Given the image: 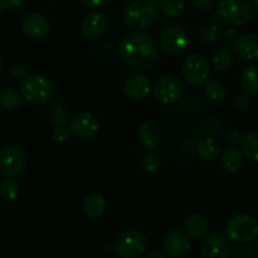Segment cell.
I'll use <instances>...</instances> for the list:
<instances>
[{
  "label": "cell",
  "instance_id": "obj_10",
  "mask_svg": "<svg viewBox=\"0 0 258 258\" xmlns=\"http://www.w3.org/2000/svg\"><path fill=\"white\" fill-rule=\"evenodd\" d=\"M182 74L190 85H204L210 76L209 62L202 53L188 54L183 61Z\"/></svg>",
  "mask_w": 258,
  "mask_h": 258
},
{
  "label": "cell",
  "instance_id": "obj_32",
  "mask_svg": "<svg viewBox=\"0 0 258 258\" xmlns=\"http://www.w3.org/2000/svg\"><path fill=\"white\" fill-rule=\"evenodd\" d=\"M141 168L146 173H155L160 168V161L155 156H146L141 162Z\"/></svg>",
  "mask_w": 258,
  "mask_h": 258
},
{
  "label": "cell",
  "instance_id": "obj_19",
  "mask_svg": "<svg viewBox=\"0 0 258 258\" xmlns=\"http://www.w3.org/2000/svg\"><path fill=\"white\" fill-rule=\"evenodd\" d=\"M209 222L200 214H191L182 222V232L190 238L204 237L209 232Z\"/></svg>",
  "mask_w": 258,
  "mask_h": 258
},
{
  "label": "cell",
  "instance_id": "obj_6",
  "mask_svg": "<svg viewBox=\"0 0 258 258\" xmlns=\"http://www.w3.org/2000/svg\"><path fill=\"white\" fill-rule=\"evenodd\" d=\"M148 247L145 233L137 229H129L121 233L114 243V252L119 258H141Z\"/></svg>",
  "mask_w": 258,
  "mask_h": 258
},
{
  "label": "cell",
  "instance_id": "obj_23",
  "mask_svg": "<svg viewBox=\"0 0 258 258\" xmlns=\"http://www.w3.org/2000/svg\"><path fill=\"white\" fill-rule=\"evenodd\" d=\"M83 208L86 217L91 218V219H96V218L101 217L106 210L105 198L101 194H89L85 200H84Z\"/></svg>",
  "mask_w": 258,
  "mask_h": 258
},
{
  "label": "cell",
  "instance_id": "obj_26",
  "mask_svg": "<svg viewBox=\"0 0 258 258\" xmlns=\"http://www.w3.org/2000/svg\"><path fill=\"white\" fill-rule=\"evenodd\" d=\"M240 150L245 157L258 162V131H252L243 136Z\"/></svg>",
  "mask_w": 258,
  "mask_h": 258
},
{
  "label": "cell",
  "instance_id": "obj_39",
  "mask_svg": "<svg viewBox=\"0 0 258 258\" xmlns=\"http://www.w3.org/2000/svg\"><path fill=\"white\" fill-rule=\"evenodd\" d=\"M235 258H255L254 250L249 247H243L240 249H238Z\"/></svg>",
  "mask_w": 258,
  "mask_h": 258
},
{
  "label": "cell",
  "instance_id": "obj_7",
  "mask_svg": "<svg viewBox=\"0 0 258 258\" xmlns=\"http://www.w3.org/2000/svg\"><path fill=\"white\" fill-rule=\"evenodd\" d=\"M152 94L157 101L165 105L176 104L185 95L182 80L175 75H163L156 79L152 85Z\"/></svg>",
  "mask_w": 258,
  "mask_h": 258
},
{
  "label": "cell",
  "instance_id": "obj_44",
  "mask_svg": "<svg viewBox=\"0 0 258 258\" xmlns=\"http://www.w3.org/2000/svg\"><path fill=\"white\" fill-rule=\"evenodd\" d=\"M3 4H2V0H0V16H2V13H3Z\"/></svg>",
  "mask_w": 258,
  "mask_h": 258
},
{
  "label": "cell",
  "instance_id": "obj_15",
  "mask_svg": "<svg viewBox=\"0 0 258 258\" xmlns=\"http://www.w3.org/2000/svg\"><path fill=\"white\" fill-rule=\"evenodd\" d=\"M233 51L245 62H258V34L244 33L233 41Z\"/></svg>",
  "mask_w": 258,
  "mask_h": 258
},
{
  "label": "cell",
  "instance_id": "obj_42",
  "mask_svg": "<svg viewBox=\"0 0 258 258\" xmlns=\"http://www.w3.org/2000/svg\"><path fill=\"white\" fill-rule=\"evenodd\" d=\"M238 36H239V34H238L237 29L235 28H228L227 31H225V37H227L228 39H230V41H234Z\"/></svg>",
  "mask_w": 258,
  "mask_h": 258
},
{
  "label": "cell",
  "instance_id": "obj_28",
  "mask_svg": "<svg viewBox=\"0 0 258 258\" xmlns=\"http://www.w3.org/2000/svg\"><path fill=\"white\" fill-rule=\"evenodd\" d=\"M160 9L168 18H178L186 9L185 0H158Z\"/></svg>",
  "mask_w": 258,
  "mask_h": 258
},
{
  "label": "cell",
  "instance_id": "obj_12",
  "mask_svg": "<svg viewBox=\"0 0 258 258\" xmlns=\"http://www.w3.org/2000/svg\"><path fill=\"white\" fill-rule=\"evenodd\" d=\"M202 258H230L232 245L229 239L220 233H210L202 243Z\"/></svg>",
  "mask_w": 258,
  "mask_h": 258
},
{
  "label": "cell",
  "instance_id": "obj_14",
  "mask_svg": "<svg viewBox=\"0 0 258 258\" xmlns=\"http://www.w3.org/2000/svg\"><path fill=\"white\" fill-rule=\"evenodd\" d=\"M163 250L170 258H183L190 253L191 240L182 230H171L163 240Z\"/></svg>",
  "mask_w": 258,
  "mask_h": 258
},
{
  "label": "cell",
  "instance_id": "obj_1",
  "mask_svg": "<svg viewBox=\"0 0 258 258\" xmlns=\"http://www.w3.org/2000/svg\"><path fill=\"white\" fill-rule=\"evenodd\" d=\"M158 54L160 48L157 42L147 32L138 31L131 33L121 42V58L129 68L140 73L155 68L158 61Z\"/></svg>",
  "mask_w": 258,
  "mask_h": 258
},
{
  "label": "cell",
  "instance_id": "obj_49",
  "mask_svg": "<svg viewBox=\"0 0 258 258\" xmlns=\"http://www.w3.org/2000/svg\"><path fill=\"white\" fill-rule=\"evenodd\" d=\"M124 2H129V0H124Z\"/></svg>",
  "mask_w": 258,
  "mask_h": 258
},
{
  "label": "cell",
  "instance_id": "obj_11",
  "mask_svg": "<svg viewBox=\"0 0 258 258\" xmlns=\"http://www.w3.org/2000/svg\"><path fill=\"white\" fill-rule=\"evenodd\" d=\"M69 129L75 137L80 140L94 138L100 131V121L94 114L81 111L73 115L69 121Z\"/></svg>",
  "mask_w": 258,
  "mask_h": 258
},
{
  "label": "cell",
  "instance_id": "obj_17",
  "mask_svg": "<svg viewBox=\"0 0 258 258\" xmlns=\"http://www.w3.org/2000/svg\"><path fill=\"white\" fill-rule=\"evenodd\" d=\"M108 27V19L101 12L94 11L85 16L81 23V32L88 39H96L105 32Z\"/></svg>",
  "mask_w": 258,
  "mask_h": 258
},
{
  "label": "cell",
  "instance_id": "obj_20",
  "mask_svg": "<svg viewBox=\"0 0 258 258\" xmlns=\"http://www.w3.org/2000/svg\"><path fill=\"white\" fill-rule=\"evenodd\" d=\"M243 165V155L237 147H228L220 153V167L224 172L237 173Z\"/></svg>",
  "mask_w": 258,
  "mask_h": 258
},
{
  "label": "cell",
  "instance_id": "obj_5",
  "mask_svg": "<svg viewBox=\"0 0 258 258\" xmlns=\"http://www.w3.org/2000/svg\"><path fill=\"white\" fill-rule=\"evenodd\" d=\"M19 89L22 98L34 105L46 104L54 93L52 81L42 75H28L22 81Z\"/></svg>",
  "mask_w": 258,
  "mask_h": 258
},
{
  "label": "cell",
  "instance_id": "obj_4",
  "mask_svg": "<svg viewBox=\"0 0 258 258\" xmlns=\"http://www.w3.org/2000/svg\"><path fill=\"white\" fill-rule=\"evenodd\" d=\"M227 238L238 244H248L257 239L258 223L248 214H235L225 225Z\"/></svg>",
  "mask_w": 258,
  "mask_h": 258
},
{
  "label": "cell",
  "instance_id": "obj_27",
  "mask_svg": "<svg viewBox=\"0 0 258 258\" xmlns=\"http://www.w3.org/2000/svg\"><path fill=\"white\" fill-rule=\"evenodd\" d=\"M21 91L16 88H6L0 91V106L6 110H16L21 105Z\"/></svg>",
  "mask_w": 258,
  "mask_h": 258
},
{
  "label": "cell",
  "instance_id": "obj_45",
  "mask_svg": "<svg viewBox=\"0 0 258 258\" xmlns=\"http://www.w3.org/2000/svg\"><path fill=\"white\" fill-rule=\"evenodd\" d=\"M3 69V58H2V56H0V70Z\"/></svg>",
  "mask_w": 258,
  "mask_h": 258
},
{
  "label": "cell",
  "instance_id": "obj_13",
  "mask_svg": "<svg viewBox=\"0 0 258 258\" xmlns=\"http://www.w3.org/2000/svg\"><path fill=\"white\" fill-rule=\"evenodd\" d=\"M124 93L126 98L133 101H140L152 93V84L145 73H135L126 78L124 83Z\"/></svg>",
  "mask_w": 258,
  "mask_h": 258
},
{
  "label": "cell",
  "instance_id": "obj_38",
  "mask_svg": "<svg viewBox=\"0 0 258 258\" xmlns=\"http://www.w3.org/2000/svg\"><path fill=\"white\" fill-rule=\"evenodd\" d=\"M24 0H2V4H3L4 9H8V11H16L19 9L23 6Z\"/></svg>",
  "mask_w": 258,
  "mask_h": 258
},
{
  "label": "cell",
  "instance_id": "obj_18",
  "mask_svg": "<svg viewBox=\"0 0 258 258\" xmlns=\"http://www.w3.org/2000/svg\"><path fill=\"white\" fill-rule=\"evenodd\" d=\"M138 137H140L141 143L146 148L153 150V148H157L160 146L161 140H162V129L157 121L148 119L140 125Z\"/></svg>",
  "mask_w": 258,
  "mask_h": 258
},
{
  "label": "cell",
  "instance_id": "obj_21",
  "mask_svg": "<svg viewBox=\"0 0 258 258\" xmlns=\"http://www.w3.org/2000/svg\"><path fill=\"white\" fill-rule=\"evenodd\" d=\"M239 85L243 93L248 95H258V66L249 64L240 73Z\"/></svg>",
  "mask_w": 258,
  "mask_h": 258
},
{
  "label": "cell",
  "instance_id": "obj_16",
  "mask_svg": "<svg viewBox=\"0 0 258 258\" xmlns=\"http://www.w3.org/2000/svg\"><path fill=\"white\" fill-rule=\"evenodd\" d=\"M51 28L48 18L41 13H31L22 21V31L32 39H41L47 36Z\"/></svg>",
  "mask_w": 258,
  "mask_h": 258
},
{
  "label": "cell",
  "instance_id": "obj_40",
  "mask_svg": "<svg viewBox=\"0 0 258 258\" xmlns=\"http://www.w3.org/2000/svg\"><path fill=\"white\" fill-rule=\"evenodd\" d=\"M80 2L88 8H100L105 6L109 0H80Z\"/></svg>",
  "mask_w": 258,
  "mask_h": 258
},
{
  "label": "cell",
  "instance_id": "obj_43",
  "mask_svg": "<svg viewBox=\"0 0 258 258\" xmlns=\"http://www.w3.org/2000/svg\"><path fill=\"white\" fill-rule=\"evenodd\" d=\"M253 4H254L255 12H257V13H258V0H253Z\"/></svg>",
  "mask_w": 258,
  "mask_h": 258
},
{
  "label": "cell",
  "instance_id": "obj_2",
  "mask_svg": "<svg viewBox=\"0 0 258 258\" xmlns=\"http://www.w3.org/2000/svg\"><path fill=\"white\" fill-rule=\"evenodd\" d=\"M123 18L129 28L145 31L157 21L158 7L152 0H133L126 6Z\"/></svg>",
  "mask_w": 258,
  "mask_h": 258
},
{
  "label": "cell",
  "instance_id": "obj_46",
  "mask_svg": "<svg viewBox=\"0 0 258 258\" xmlns=\"http://www.w3.org/2000/svg\"><path fill=\"white\" fill-rule=\"evenodd\" d=\"M255 247H257V250H258V237H257V243H255Z\"/></svg>",
  "mask_w": 258,
  "mask_h": 258
},
{
  "label": "cell",
  "instance_id": "obj_9",
  "mask_svg": "<svg viewBox=\"0 0 258 258\" xmlns=\"http://www.w3.org/2000/svg\"><path fill=\"white\" fill-rule=\"evenodd\" d=\"M27 155L21 147L14 145L0 148V176L13 178L26 168Z\"/></svg>",
  "mask_w": 258,
  "mask_h": 258
},
{
  "label": "cell",
  "instance_id": "obj_33",
  "mask_svg": "<svg viewBox=\"0 0 258 258\" xmlns=\"http://www.w3.org/2000/svg\"><path fill=\"white\" fill-rule=\"evenodd\" d=\"M71 137L70 129L64 125H57L52 132V138L57 143H66Z\"/></svg>",
  "mask_w": 258,
  "mask_h": 258
},
{
  "label": "cell",
  "instance_id": "obj_41",
  "mask_svg": "<svg viewBox=\"0 0 258 258\" xmlns=\"http://www.w3.org/2000/svg\"><path fill=\"white\" fill-rule=\"evenodd\" d=\"M143 258H167L165 252H161L158 249H152V250H148L143 254Z\"/></svg>",
  "mask_w": 258,
  "mask_h": 258
},
{
  "label": "cell",
  "instance_id": "obj_36",
  "mask_svg": "<svg viewBox=\"0 0 258 258\" xmlns=\"http://www.w3.org/2000/svg\"><path fill=\"white\" fill-rule=\"evenodd\" d=\"M234 105L239 110H247L250 106V95H248L245 93L238 95L234 100Z\"/></svg>",
  "mask_w": 258,
  "mask_h": 258
},
{
  "label": "cell",
  "instance_id": "obj_22",
  "mask_svg": "<svg viewBox=\"0 0 258 258\" xmlns=\"http://www.w3.org/2000/svg\"><path fill=\"white\" fill-rule=\"evenodd\" d=\"M197 153L202 160L212 162V161H215L219 157L220 153H222V147H220V143L217 140L205 137L198 142Z\"/></svg>",
  "mask_w": 258,
  "mask_h": 258
},
{
  "label": "cell",
  "instance_id": "obj_3",
  "mask_svg": "<svg viewBox=\"0 0 258 258\" xmlns=\"http://www.w3.org/2000/svg\"><path fill=\"white\" fill-rule=\"evenodd\" d=\"M218 18L230 27H240L253 18V7L248 0H222L218 4Z\"/></svg>",
  "mask_w": 258,
  "mask_h": 258
},
{
  "label": "cell",
  "instance_id": "obj_30",
  "mask_svg": "<svg viewBox=\"0 0 258 258\" xmlns=\"http://www.w3.org/2000/svg\"><path fill=\"white\" fill-rule=\"evenodd\" d=\"M19 192H21L19 183L13 178H6V180H3V182L0 183V197L7 202L16 200Z\"/></svg>",
  "mask_w": 258,
  "mask_h": 258
},
{
  "label": "cell",
  "instance_id": "obj_47",
  "mask_svg": "<svg viewBox=\"0 0 258 258\" xmlns=\"http://www.w3.org/2000/svg\"><path fill=\"white\" fill-rule=\"evenodd\" d=\"M47 2H54V0H47Z\"/></svg>",
  "mask_w": 258,
  "mask_h": 258
},
{
  "label": "cell",
  "instance_id": "obj_48",
  "mask_svg": "<svg viewBox=\"0 0 258 258\" xmlns=\"http://www.w3.org/2000/svg\"><path fill=\"white\" fill-rule=\"evenodd\" d=\"M152 2H155V3H156V2H158V0H152Z\"/></svg>",
  "mask_w": 258,
  "mask_h": 258
},
{
  "label": "cell",
  "instance_id": "obj_35",
  "mask_svg": "<svg viewBox=\"0 0 258 258\" xmlns=\"http://www.w3.org/2000/svg\"><path fill=\"white\" fill-rule=\"evenodd\" d=\"M11 74L13 75L14 79H17V80H21L23 81L24 79L28 76V73H27V69L24 64L22 63H16L12 66L11 69Z\"/></svg>",
  "mask_w": 258,
  "mask_h": 258
},
{
  "label": "cell",
  "instance_id": "obj_25",
  "mask_svg": "<svg viewBox=\"0 0 258 258\" xmlns=\"http://www.w3.org/2000/svg\"><path fill=\"white\" fill-rule=\"evenodd\" d=\"M213 68L218 71V73H227L232 69L233 63H234V54L230 51L228 47H222L218 49L212 58Z\"/></svg>",
  "mask_w": 258,
  "mask_h": 258
},
{
  "label": "cell",
  "instance_id": "obj_31",
  "mask_svg": "<svg viewBox=\"0 0 258 258\" xmlns=\"http://www.w3.org/2000/svg\"><path fill=\"white\" fill-rule=\"evenodd\" d=\"M48 119L51 123L56 124V125H64L70 119V114L66 106L62 104H54L48 111Z\"/></svg>",
  "mask_w": 258,
  "mask_h": 258
},
{
  "label": "cell",
  "instance_id": "obj_8",
  "mask_svg": "<svg viewBox=\"0 0 258 258\" xmlns=\"http://www.w3.org/2000/svg\"><path fill=\"white\" fill-rule=\"evenodd\" d=\"M160 47L170 56L182 54L190 47V34L182 26H166L160 33Z\"/></svg>",
  "mask_w": 258,
  "mask_h": 258
},
{
  "label": "cell",
  "instance_id": "obj_37",
  "mask_svg": "<svg viewBox=\"0 0 258 258\" xmlns=\"http://www.w3.org/2000/svg\"><path fill=\"white\" fill-rule=\"evenodd\" d=\"M219 4V0H194V6L202 11H212Z\"/></svg>",
  "mask_w": 258,
  "mask_h": 258
},
{
  "label": "cell",
  "instance_id": "obj_29",
  "mask_svg": "<svg viewBox=\"0 0 258 258\" xmlns=\"http://www.w3.org/2000/svg\"><path fill=\"white\" fill-rule=\"evenodd\" d=\"M204 94L209 100L222 101L227 95V90L220 81L208 80L204 84Z\"/></svg>",
  "mask_w": 258,
  "mask_h": 258
},
{
  "label": "cell",
  "instance_id": "obj_34",
  "mask_svg": "<svg viewBox=\"0 0 258 258\" xmlns=\"http://www.w3.org/2000/svg\"><path fill=\"white\" fill-rule=\"evenodd\" d=\"M225 140H227V142L232 147H237V146H240V143H242L243 135L237 129H230L229 132L227 133V136H225Z\"/></svg>",
  "mask_w": 258,
  "mask_h": 258
},
{
  "label": "cell",
  "instance_id": "obj_24",
  "mask_svg": "<svg viewBox=\"0 0 258 258\" xmlns=\"http://www.w3.org/2000/svg\"><path fill=\"white\" fill-rule=\"evenodd\" d=\"M218 14H214L212 18L208 22H205L199 29L200 38L205 42V43H215L222 37V27H220L219 22H218Z\"/></svg>",
  "mask_w": 258,
  "mask_h": 258
}]
</instances>
